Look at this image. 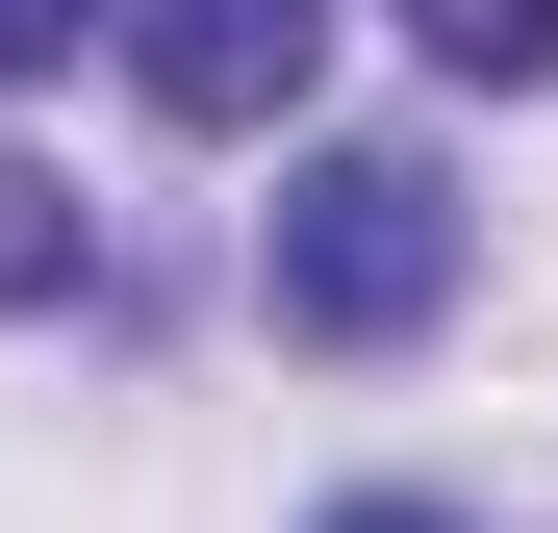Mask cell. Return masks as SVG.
I'll list each match as a JSON object with an SVG mask.
<instances>
[{
  "instance_id": "1",
  "label": "cell",
  "mask_w": 558,
  "mask_h": 533,
  "mask_svg": "<svg viewBox=\"0 0 558 533\" xmlns=\"http://www.w3.org/2000/svg\"><path fill=\"white\" fill-rule=\"evenodd\" d=\"M254 305L305 330V355H407V330L457 305V178H432V153H305L279 229H254Z\"/></svg>"
},
{
  "instance_id": "6",
  "label": "cell",
  "mask_w": 558,
  "mask_h": 533,
  "mask_svg": "<svg viewBox=\"0 0 558 533\" xmlns=\"http://www.w3.org/2000/svg\"><path fill=\"white\" fill-rule=\"evenodd\" d=\"M330 533H483V508H407V483H355V508H330Z\"/></svg>"
},
{
  "instance_id": "5",
  "label": "cell",
  "mask_w": 558,
  "mask_h": 533,
  "mask_svg": "<svg viewBox=\"0 0 558 533\" xmlns=\"http://www.w3.org/2000/svg\"><path fill=\"white\" fill-rule=\"evenodd\" d=\"M76 26H102V0H0V76H51V51H76Z\"/></svg>"
},
{
  "instance_id": "3",
  "label": "cell",
  "mask_w": 558,
  "mask_h": 533,
  "mask_svg": "<svg viewBox=\"0 0 558 533\" xmlns=\"http://www.w3.org/2000/svg\"><path fill=\"white\" fill-rule=\"evenodd\" d=\"M407 51L483 76V102H533V76H558V0H407Z\"/></svg>"
},
{
  "instance_id": "2",
  "label": "cell",
  "mask_w": 558,
  "mask_h": 533,
  "mask_svg": "<svg viewBox=\"0 0 558 533\" xmlns=\"http://www.w3.org/2000/svg\"><path fill=\"white\" fill-rule=\"evenodd\" d=\"M305 51H330V0H128V76H153L178 128H279Z\"/></svg>"
},
{
  "instance_id": "4",
  "label": "cell",
  "mask_w": 558,
  "mask_h": 533,
  "mask_svg": "<svg viewBox=\"0 0 558 533\" xmlns=\"http://www.w3.org/2000/svg\"><path fill=\"white\" fill-rule=\"evenodd\" d=\"M76 280H102V229H76V178H26V153H0V305H76Z\"/></svg>"
}]
</instances>
